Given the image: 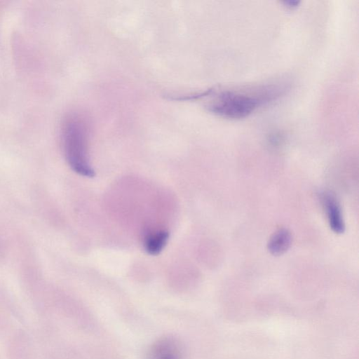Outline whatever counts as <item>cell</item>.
I'll use <instances>...</instances> for the list:
<instances>
[{
	"instance_id": "cell-6",
	"label": "cell",
	"mask_w": 359,
	"mask_h": 359,
	"mask_svg": "<svg viewBox=\"0 0 359 359\" xmlns=\"http://www.w3.org/2000/svg\"><path fill=\"white\" fill-rule=\"evenodd\" d=\"M169 233L165 230H156L148 233L144 239V247L151 255H158L167 244Z\"/></svg>"
},
{
	"instance_id": "cell-2",
	"label": "cell",
	"mask_w": 359,
	"mask_h": 359,
	"mask_svg": "<svg viewBox=\"0 0 359 359\" xmlns=\"http://www.w3.org/2000/svg\"><path fill=\"white\" fill-rule=\"evenodd\" d=\"M273 95H254L248 93L224 91L208 104V109L219 116L238 119L248 116L263 102Z\"/></svg>"
},
{
	"instance_id": "cell-5",
	"label": "cell",
	"mask_w": 359,
	"mask_h": 359,
	"mask_svg": "<svg viewBox=\"0 0 359 359\" xmlns=\"http://www.w3.org/2000/svg\"><path fill=\"white\" fill-rule=\"evenodd\" d=\"M292 234L287 229H279L270 237L267 248L273 255H281L284 254L292 244Z\"/></svg>"
},
{
	"instance_id": "cell-4",
	"label": "cell",
	"mask_w": 359,
	"mask_h": 359,
	"mask_svg": "<svg viewBox=\"0 0 359 359\" xmlns=\"http://www.w3.org/2000/svg\"><path fill=\"white\" fill-rule=\"evenodd\" d=\"M322 202L330 229L335 233H343L345 224L339 201L333 194L325 192L322 195Z\"/></svg>"
},
{
	"instance_id": "cell-1",
	"label": "cell",
	"mask_w": 359,
	"mask_h": 359,
	"mask_svg": "<svg viewBox=\"0 0 359 359\" xmlns=\"http://www.w3.org/2000/svg\"><path fill=\"white\" fill-rule=\"evenodd\" d=\"M88 128L85 120L74 116L69 118L62 129V144L66 160L76 173L88 177L95 176L88 159Z\"/></svg>"
},
{
	"instance_id": "cell-3",
	"label": "cell",
	"mask_w": 359,
	"mask_h": 359,
	"mask_svg": "<svg viewBox=\"0 0 359 359\" xmlns=\"http://www.w3.org/2000/svg\"><path fill=\"white\" fill-rule=\"evenodd\" d=\"M145 359H184L182 344L172 336L161 337L149 347Z\"/></svg>"
},
{
	"instance_id": "cell-7",
	"label": "cell",
	"mask_w": 359,
	"mask_h": 359,
	"mask_svg": "<svg viewBox=\"0 0 359 359\" xmlns=\"http://www.w3.org/2000/svg\"><path fill=\"white\" fill-rule=\"evenodd\" d=\"M284 6L290 9L296 8L300 4L299 1H283Z\"/></svg>"
}]
</instances>
